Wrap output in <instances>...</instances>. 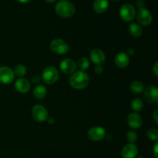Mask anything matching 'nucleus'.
<instances>
[{
    "instance_id": "obj_1",
    "label": "nucleus",
    "mask_w": 158,
    "mask_h": 158,
    "mask_svg": "<svg viewBox=\"0 0 158 158\" xmlns=\"http://www.w3.org/2000/svg\"><path fill=\"white\" fill-rule=\"evenodd\" d=\"M69 85L76 89H83L87 87L89 77L85 71H76L69 77Z\"/></svg>"
},
{
    "instance_id": "obj_2",
    "label": "nucleus",
    "mask_w": 158,
    "mask_h": 158,
    "mask_svg": "<svg viewBox=\"0 0 158 158\" xmlns=\"http://www.w3.org/2000/svg\"><path fill=\"white\" fill-rule=\"evenodd\" d=\"M56 12L62 18H69L75 13V6L68 0H60L56 3L55 7Z\"/></svg>"
},
{
    "instance_id": "obj_3",
    "label": "nucleus",
    "mask_w": 158,
    "mask_h": 158,
    "mask_svg": "<svg viewBox=\"0 0 158 158\" xmlns=\"http://www.w3.org/2000/svg\"><path fill=\"white\" fill-rule=\"evenodd\" d=\"M60 77L59 70L54 66H47L42 73L41 79L48 85L54 84Z\"/></svg>"
},
{
    "instance_id": "obj_4",
    "label": "nucleus",
    "mask_w": 158,
    "mask_h": 158,
    "mask_svg": "<svg viewBox=\"0 0 158 158\" xmlns=\"http://www.w3.org/2000/svg\"><path fill=\"white\" fill-rule=\"evenodd\" d=\"M50 49L56 55H64L69 50V46L62 39H55L50 43Z\"/></svg>"
},
{
    "instance_id": "obj_5",
    "label": "nucleus",
    "mask_w": 158,
    "mask_h": 158,
    "mask_svg": "<svg viewBox=\"0 0 158 158\" xmlns=\"http://www.w3.org/2000/svg\"><path fill=\"white\" fill-rule=\"evenodd\" d=\"M120 15L122 19L125 22H131L135 18L136 10L134 6L129 3L123 4L120 7Z\"/></svg>"
},
{
    "instance_id": "obj_6",
    "label": "nucleus",
    "mask_w": 158,
    "mask_h": 158,
    "mask_svg": "<svg viewBox=\"0 0 158 158\" xmlns=\"http://www.w3.org/2000/svg\"><path fill=\"white\" fill-rule=\"evenodd\" d=\"M32 115L34 120L37 122H44L48 119V111L43 105L37 104L33 106L32 109Z\"/></svg>"
},
{
    "instance_id": "obj_7",
    "label": "nucleus",
    "mask_w": 158,
    "mask_h": 158,
    "mask_svg": "<svg viewBox=\"0 0 158 158\" xmlns=\"http://www.w3.org/2000/svg\"><path fill=\"white\" fill-rule=\"evenodd\" d=\"M136 15L138 23L142 26H150L153 21V16L151 12L146 8L139 9L138 11L136 12Z\"/></svg>"
},
{
    "instance_id": "obj_8",
    "label": "nucleus",
    "mask_w": 158,
    "mask_h": 158,
    "mask_svg": "<svg viewBox=\"0 0 158 158\" xmlns=\"http://www.w3.org/2000/svg\"><path fill=\"white\" fill-rule=\"evenodd\" d=\"M13 69L6 66H0V83L2 84H9L15 80Z\"/></svg>"
},
{
    "instance_id": "obj_9",
    "label": "nucleus",
    "mask_w": 158,
    "mask_h": 158,
    "mask_svg": "<svg viewBox=\"0 0 158 158\" xmlns=\"http://www.w3.org/2000/svg\"><path fill=\"white\" fill-rule=\"evenodd\" d=\"M87 137L92 141H100L106 137V131L102 127H93L88 131Z\"/></svg>"
},
{
    "instance_id": "obj_10",
    "label": "nucleus",
    "mask_w": 158,
    "mask_h": 158,
    "mask_svg": "<svg viewBox=\"0 0 158 158\" xmlns=\"http://www.w3.org/2000/svg\"><path fill=\"white\" fill-rule=\"evenodd\" d=\"M77 68V63L72 59H64L60 63V70L66 75H72L74 72H76Z\"/></svg>"
},
{
    "instance_id": "obj_11",
    "label": "nucleus",
    "mask_w": 158,
    "mask_h": 158,
    "mask_svg": "<svg viewBox=\"0 0 158 158\" xmlns=\"http://www.w3.org/2000/svg\"><path fill=\"white\" fill-rule=\"evenodd\" d=\"M127 122L128 126L131 129L137 130L141 127L142 124H143V119L138 113L134 112L128 115Z\"/></svg>"
},
{
    "instance_id": "obj_12",
    "label": "nucleus",
    "mask_w": 158,
    "mask_h": 158,
    "mask_svg": "<svg viewBox=\"0 0 158 158\" xmlns=\"http://www.w3.org/2000/svg\"><path fill=\"white\" fill-rule=\"evenodd\" d=\"M89 59H90L91 62L94 63L96 66H97V65L101 66L102 64L105 63L106 56L101 49H94L89 52Z\"/></svg>"
},
{
    "instance_id": "obj_13",
    "label": "nucleus",
    "mask_w": 158,
    "mask_h": 158,
    "mask_svg": "<svg viewBox=\"0 0 158 158\" xmlns=\"http://www.w3.org/2000/svg\"><path fill=\"white\" fill-rule=\"evenodd\" d=\"M138 154V148L134 143H128L125 145L121 151L123 158H135Z\"/></svg>"
},
{
    "instance_id": "obj_14",
    "label": "nucleus",
    "mask_w": 158,
    "mask_h": 158,
    "mask_svg": "<svg viewBox=\"0 0 158 158\" xmlns=\"http://www.w3.org/2000/svg\"><path fill=\"white\" fill-rule=\"evenodd\" d=\"M114 63L118 68H126L130 63V56L127 52H120L114 59Z\"/></svg>"
},
{
    "instance_id": "obj_15",
    "label": "nucleus",
    "mask_w": 158,
    "mask_h": 158,
    "mask_svg": "<svg viewBox=\"0 0 158 158\" xmlns=\"http://www.w3.org/2000/svg\"><path fill=\"white\" fill-rule=\"evenodd\" d=\"M145 99L149 103H155L158 100V89L154 86H149L144 89Z\"/></svg>"
},
{
    "instance_id": "obj_16",
    "label": "nucleus",
    "mask_w": 158,
    "mask_h": 158,
    "mask_svg": "<svg viewBox=\"0 0 158 158\" xmlns=\"http://www.w3.org/2000/svg\"><path fill=\"white\" fill-rule=\"evenodd\" d=\"M15 89L20 94H26L30 89V83L25 78H19L15 82Z\"/></svg>"
},
{
    "instance_id": "obj_17",
    "label": "nucleus",
    "mask_w": 158,
    "mask_h": 158,
    "mask_svg": "<svg viewBox=\"0 0 158 158\" xmlns=\"http://www.w3.org/2000/svg\"><path fill=\"white\" fill-rule=\"evenodd\" d=\"M109 8L108 0H95L94 2V9L97 13L102 14L106 12Z\"/></svg>"
},
{
    "instance_id": "obj_18",
    "label": "nucleus",
    "mask_w": 158,
    "mask_h": 158,
    "mask_svg": "<svg viewBox=\"0 0 158 158\" xmlns=\"http://www.w3.org/2000/svg\"><path fill=\"white\" fill-rule=\"evenodd\" d=\"M47 94V89L44 85L39 84L33 89V96L38 100H43Z\"/></svg>"
},
{
    "instance_id": "obj_19",
    "label": "nucleus",
    "mask_w": 158,
    "mask_h": 158,
    "mask_svg": "<svg viewBox=\"0 0 158 158\" xmlns=\"http://www.w3.org/2000/svg\"><path fill=\"white\" fill-rule=\"evenodd\" d=\"M128 29H129L130 34L134 38H139L141 36L142 33H143V29H142L141 26L135 23H131L129 25Z\"/></svg>"
},
{
    "instance_id": "obj_20",
    "label": "nucleus",
    "mask_w": 158,
    "mask_h": 158,
    "mask_svg": "<svg viewBox=\"0 0 158 158\" xmlns=\"http://www.w3.org/2000/svg\"><path fill=\"white\" fill-rule=\"evenodd\" d=\"M131 91L134 94H141L144 90V86L143 83L138 80H134L130 85Z\"/></svg>"
},
{
    "instance_id": "obj_21",
    "label": "nucleus",
    "mask_w": 158,
    "mask_h": 158,
    "mask_svg": "<svg viewBox=\"0 0 158 158\" xmlns=\"http://www.w3.org/2000/svg\"><path fill=\"white\" fill-rule=\"evenodd\" d=\"M131 109L135 113H138L141 111L143 108V102L139 98H136L131 101Z\"/></svg>"
},
{
    "instance_id": "obj_22",
    "label": "nucleus",
    "mask_w": 158,
    "mask_h": 158,
    "mask_svg": "<svg viewBox=\"0 0 158 158\" xmlns=\"http://www.w3.org/2000/svg\"><path fill=\"white\" fill-rule=\"evenodd\" d=\"M77 66L80 69V70H86L89 66V60L87 58H86V57H81L78 60V62H77Z\"/></svg>"
},
{
    "instance_id": "obj_23",
    "label": "nucleus",
    "mask_w": 158,
    "mask_h": 158,
    "mask_svg": "<svg viewBox=\"0 0 158 158\" xmlns=\"http://www.w3.org/2000/svg\"><path fill=\"white\" fill-rule=\"evenodd\" d=\"M26 71H27L26 67L23 64L16 65L13 69V72H14V74H15V76H16V77H20V78H22V77H24V76L26 75Z\"/></svg>"
},
{
    "instance_id": "obj_24",
    "label": "nucleus",
    "mask_w": 158,
    "mask_h": 158,
    "mask_svg": "<svg viewBox=\"0 0 158 158\" xmlns=\"http://www.w3.org/2000/svg\"><path fill=\"white\" fill-rule=\"evenodd\" d=\"M147 137L152 141H157L158 140V131L156 128H151L147 132Z\"/></svg>"
},
{
    "instance_id": "obj_25",
    "label": "nucleus",
    "mask_w": 158,
    "mask_h": 158,
    "mask_svg": "<svg viewBox=\"0 0 158 158\" xmlns=\"http://www.w3.org/2000/svg\"><path fill=\"white\" fill-rule=\"evenodd\" d=\"M126 139L129 143H135L137 140V134L134 131H130L127 133Z\"/></svg>"
},
{
    "instance_id": "obj_26",
    "label": "nucleus",
    "mask_w": 158,
    "mask_h": 158,
    "mask_svg": "<svg viewBox=\"0 0 158 158\" xmlns=\"http://www.w3.org/2000/svg\"><path fill=\"white\" fill-rule=\"evenodd\" d=\"M103 69L100 65H97V66H96V67L94 68V72L97 74H101L102 73H103Z\"/></svg>"
},
{
    "instance_id": "obj_27",
    "label": "nucleus",
    "mask_w": 158,
    "mask_h": 158,
    "mask_svg": "<svg viewBox=\"0 0 158 158\" xmlns=\"http://www.w3.org/2000/svg\"><path fill=\"white\" fill-rule=\"evenodd\" d=\"M158 143L157 141H156L155 144H154V148H153V154H154V157L156 158H157L158 157Z\"/></svg>"
},
{
    "instance_id": "obj_28",
    "label": "nucleus",
    "mask_w": 158,
    "mask_h": 158,
    "mask_svg": "<svg viewBox=\"0 0 158 158\" xmlns=\"http://www.w3.org/2000/svg\"><path fill=\"white\" fill-rule=\"evenodd\" d=\"M40 80H41V77L39 75H34L32 76V81L34 83H40Z\"/></svg>"
},
{
    "instance_id": "obj_29",
    "label": "nucleus",
    "mask_w": 158,
    "mask_h": 158,
    "mask_svg": "<svg viewBox=\"0 0 158 158\" xmlns=\"http://www.w3.org/2000/svg\"><path fill=\"white\" fill-rule=\"evenodd\" d=\"M136 4H137V8H138V9H141V8H144V2H143V0H138Z\"/></svg>"
},
{
    "instance_id": "obj_30",
    "label": "nucleus",
    "mask_w": 158,
    "mask_h": 158,
    "mask_svg": "<svg viewBox=\"0 0 158 158\" xmlns=\"http://www.w3.org/2000/svg\"><path fill=\"white\" fill-rule=\"evenodd\" d=\"M157 69H158V63H157V62H156L155 64H154V67H153V71H154V74H155V76H157V77L158 76Z\"/></svg>"
},
{
    "instance_id": "obj_31",
    "label": "nucleus",
    "mask_w": 158,
    "mask_h": 158,
    "mask_svg": "<svg viewBox=\"0 0 158 158\" xmlns=\"http://www.w3.org/2000/svg\"><path fill=\"white\" fill-rule=\"evenodd\" d=\"M157 110H156L154 113V121H155L156 124H158V123H157Z\"/></svg>"
},
{
    "instance_id": "obj_32",
    "label": "nucleus",
    "mask_w": 158,
    "mask_h": 158,
    "mask_svg": "<svg viewBox=\"0 0 158 158\" xmlns=\"http://www.w3.org/2000/svg\"><path fill=\"white\" fill-rule=\"evenodd\" d=\"M16 1L19 2H20V3H27V2H29L30 0H16Z\"/></svg>"
},
{
    "instance_id": "obj_33",
    "label": "nucleus",
    "mask_w": 158,
    "mask_h": 158,
    "mask_svg": "<svg viewBox=\"0 0 158 158\" xmlns=\"http://www.w3.org/2000/svg\"><path fill=\"white\" fill-rule=\"evenodd\" d=\"M46 2H49V3H52V2H55L56 1V0H46Z\"/></svg>"
},
{
    "instance_id": "obj_34",
    "label": "nucleus",
    "mask_w": 158,
    "mask_h": 158,
    "mask_svg": "<svg viewBox=\"0 0 158 158\" xmlns=\"http://www.w3.org/2000/svg\"><path fill=\"white\" fill-rule=\"evenodd\" d=\"M138 158H143V157H138Z\"/></svg>"
},
{
    "instance_id": "obj_35",
    "label": "nucleus",
    "mask_w": 158,
    "mask_h": 158,
    "mask_svg": "<svg viewBox=\"0 0 158 158\" xmlns=\"http://www.w3.org/2000/svg\"><path fill=\"white\" fill-rule=\"evenodd\" d=\"M115 1H119V0H115Z\"/></svg>"
}]
</instances>
